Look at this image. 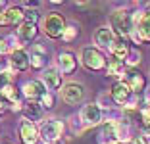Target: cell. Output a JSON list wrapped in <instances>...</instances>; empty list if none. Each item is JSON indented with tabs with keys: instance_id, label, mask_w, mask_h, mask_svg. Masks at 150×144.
I'll use <instances>...</instances> for the list:
<instances>
[{
	"instance_id": "2",
	"label": "cell",
	"mask_w": 150,
	"mask_h": 144,
	"mask_svg": "<svg viewBox=\"0 0 150 144\" xmlns=\"http://www.w3.org/2000/svg\"><path fill=\"white\" fill-rule=\"evenodd\" d=\"M81 61H83V66L87 67L88 71H100V69H104V67H108L104 54L94 46L83 48V52H81Z\"/></svg>"
},
{
	"instance_id": "24",
	"label": "cell",
	"mask_w": 150,
	"mask_h": 144,
	"mask_svg": "<svg viewBox=\"0 0 150 144\" xmlns=\"http://www.w3.org/2000/svg\"><path fill=\"white\" fill-rule=\"evenodd\" d=\"M77 35H79V25H75V23H67L66 31H64V35H62V40L71 42V40H73Z\"/></svg>"
},
{
	"instance_id": "20",
	"label": "cell",
	"mask_w": 150,
	"mask_h": 144,
	"mask_svg": "<svg viewBox=\"0 0 150 144\" xmlns=\"http://www.w3.org/2000/svg\"><path fill=\"white\" fill-rule=\"evenodd\" d=\"M135 138L131 133V125H129V121H119L117 125H115V140L117 142H131V140Z\"/></svg>"
},
{
	"instance_id": "32",
	"label": "cell",
	"mask_w": 150,
	"mask_h": 144,
	"mask_svg": "<svg viewBox=\"0 0 150 144\" xmlns=\"http://www.w3.org/2000/svg\"><path fill=\"white\" fill-rule=\"evenodd\" d=\"M4 112H6V102H4V100H0V115L4 114Z\"/></svg>"
},
{
	"instance_id": "33",
	"label": "cell",
	"mask_w": 150,
	"mask_h": 144,
	"mask_svg": "<svg viewBox=\"0 0 150 144\" xmlns=\"http://www.w3.org/2000/svg\"><path fill=\"white\" fill-rule=\"evenodd\" d=\"M4 8H6V2H4V0H0V12H4Z\"/></svg>"
},
{
	"instance_id": "16",
	"label": "cell",
	"mask_w": 150,
	"mask_h": 144,
	"mask_svg": "<svg viewBox=\"0 0 150 144\" xmlns=\"http://www.w3.org/2000/svg\"><path fill=\"white\" fill-rule=\"evenodd\" d=\"M110 52H112V56H114V60L125 61V60H127V56L131 54V46H129L127 39H119V37H117Z\"/></svg>"
},
{
	"instance_id": "34",
	"label": "cell",
	"mask_w": 150,
	"mask_h": 144,
	"mask_svg": "<svg viewBox=\"0 0 150 144\" xmlns=\"http://www.w3.org/2000/svg\"><path fill=\"white\" fill-rule=\"evenodd\" d=\"M108 144H121V142H117V140H112V142H108Z\"/></svg>"
},
{
	"instance_id": "13",
	"label": "cell",
	"mask_w": 150,
	"mask_h": 144,
	"mask_svg": "<svg viewBox=\"0 0 150 144\" xmlns=\"http://www.w3.org/2000/svg\"><path fill=\"white\" fill-rule=\"evenodd\" d=\"M58 69H60L62 75H71L77 69V56L73 52H69V50L60 52V56H58Z\"/></svg>"
},
{
	"instance_id": "18",
	"label": "cell",
	"mask_w": 150,
	"mask_h": 144,
	"mask_svg": "<svg viewBox=\"0 0 150 144\" xmlns=\"http://www.w3.org/2000/svg\"><path fill=\"white\" fill-rule=\"evenodd\" d=\"M6 12V18H8V23L10 25H21L23 21H25V10L21 8V6H8V8L4 10Z\"/></svg>"
},
{
	"instance_id": "5",
	"label": "cell",
	"mask_w": 150,
	"mask_h": 144,
	"mask_svg": "<svg viewBox=\"0 0 150 144\" xmlns=\"http://www.w3.org/2000/svg\"><path fill=\"white\" fill-rule=\"evenodd\" d=\"M79 119L85 123V125L93 127V125H100L102 119H104V109L96 104V102H91V104H85L81 108Z\"/></svg>"
},
{
	"instance_id": "8",
	"label": "cell",
	"mask_w": 150,
	"mask_h": 144,
	"mask_svg": "<svg viewBox=\"0 0 150 144\" xmlns=\"http://www.w3.org/2000/svg\"><path fill=\"white\" fill-rule=\"evenodd\" d=\"M93 39H94V42H96L98 48L112 50V46H114V42H115V39H117V35L114 33V29H112V27L102 25V27H98V29L94 31Z\"/></svg>"
},
{
	"instance_id": "10",
	"label": "cell",
	"mask_w": 150,
	"mask_h": 144,
	"mask_svg": "<svg viewBox=\"0 0 150 144\" xmlns=\"http://www.w3.org/2000/svg\"><path fill=\"white\" fill-rule=\"evenodd\" d=\"M123 81L133 90V94H142V92L146 90V79H144V75H142L141 71H137V69H127Z\"/></svg>"
},
{
	"instance_id": "27",
	"label": "cell",
	"mask_w": 150,
	"mask_h": 144,
	"mask_svg": "<svg viewBox=\"0 0 150 144\" xmlns=\"http://www.w3.org/2000/svg\"><path fill=\"white\" fill-rule=\"evenodd\" d=\"M37 21H39V10H25V21L23 23L37 25Z\"/></svg>"
},
{
	"instance_id": "29",
	"label": "cell",
	"mask_w": 150,
	"mask_h": 144,
	"mask_svg": "<svg viewBox=\"0 0 150 144\" xmlns=\"http://www.w3.org/2000/svg\"><path fill=\"white\" fill-rule=\"evenodd\" d=\"M131 144H150V138L144 136V135H137L135 138L131 140Z\"/></svg>"
},
{
	"instance_id": "4",
	"label": "cell",
	"mask_w": 150,
	"mask_h": 144,
	"mask_svg": "<svg viewBox=\"0 0 150 144\" xmlns=\"http://www.w3.org/2000/svg\"><path fill=\"white\" fill-rule=\"evenodd\" d=\"M66 27H67L66 19H64V16H60L58 12L48 13V16H46V19H44V23H42L44 33H46L50 39H60V37L64 35Z\"/></svg>"
},
{
	"instance_id": "7",
	"label": "cell",
	"mask_w": 150,
	"mask_h": 144,
	"mask_svg": "<svg viewBox=\"0 0 150 144\" xmlns=\"http://www.w3.org/2000/svg\"><path fill=\"white\" fill-rule=\"evenodd\" d=\"M21 92H23V96L27 98V102H39L48 90H46V87H44L40 81L31 79V81H25V83H23Z\"/></svg>"
},
{
	"instance_id": "11",
	"label": "cell",
	"mask_w": 150,
	"mask_h": 144,
	"mask_svg": "<svg viewBox=\"0 0 150 144\" xmlns=\"http://www.w3.org/2000/svg\"><path fill=\"white\" fill-rule=\"evenodd\" d=\"M62 77L64 75L60 73L58 67H46L40 75V83L46 87V90H58L62 87Z\"/></svg>"
},
{
	"instance_id": "9",
	"label": "cell",
	"mask_w": 150,
	"mask_h": 144,
	"mask_svg": "<svg viewBox=\"0 0 150 144\" xmlns=\"http://www.w3.org/2000/svg\"><path fill=\"white\" fill-rule=\"evenodd\" d=\"M19 138L23 144H37L40 140V129L33 121L23 119L19 123Z\"/></svg>"
},
{
	"instance_id": "17",
	"label": "cell",
	"mask_w": 150,
	"mask_h": 144,
	"mask_svg": "<svg viewBox=\"0 0 150 144\" xmlns=\"http://www.w3.org/2000/svg\"><path fill=\"white\" fill-rule=\"evenodd\" d=\"M37 35H39V29H37V25H31V23H21V25L18 27V39L21 40L23 44L35 40Z\"/></svg>"
},
{
	"instance_id": "21",
	"label": "cell",
	"mask_w": 150,
	"mask_h": 144,
	"mask_svg": "<svg viewBox=\"0 0 150 144\" xmlns=\"http://www.w3.org/2000/svg\"><path fill=\"white\" fill-rule=\"evenodd\" d=\"M108 73L123 81L125 73H127V66H125V61H119V60H114V58H112V60L108 61Z\"/></svg>"
},
{
	"instance_id": "19",
	"label": "cell",
	"mask_w": 150,
	"mask_h": 144,
	"mask_svg": "<svg viewBox=\"0 0 150 144\" xmlns=\"http://www.w3.org/2000/svg\"><path fill=\"white\" fill-rule=\"evenodd\" d=\"M23 115H25L27 121H39L42 117V108H40L39 102H27L23 104Z\"/></svg>"
},
{
	"instance_id": "3",
	"label": "cell",
	"mask_w": 150,
	"mask_h": 144,
	"mask_svg": "<svg viewBox=\"0 0 150 144\" xmlns=\"http://www.w3.org/2000/svg\"><path fill=\"white\" fill-rule=\"evenodd\" d=\"M64 133V123L58 119H46L40 125V140L44 144H56Z\"/></svg>"
},
{
	"instance_id": "22",
	"label": "cell",
	"mask_w": 150,
	"mask_h": 144,
	"mask_svg": "<svg viewBox=\"0 0 150 144\" xmlns=\"http://www.w3.org/2000/svg\"><path fill=\"white\" fill-rule=\"evenodd\" d=\"M0 96L6 98V100H10L12 104H13V102H18V90H16V85H13V83L0 85Z\"/></svg>"
},
{
	"instance_id": "31",
	"label": "cell",
	"mask_w": 150,
	"mask_h": 144,
	"mask_svg": "<svg viewBox=\"0 0 150 144\" xmlns=\"http://www.w3.org/2000/svg\"><path fill=\"white\" fill-rule=\"evenodd\" d=\"M0 25H10L8 18H6V12H0Z\"/></svg>"
},
{
	"instance_id": "25",
	"label": "cell",
	"mask_w": 150,
	"mask_h": 144,
	"mask_svg": "<svg viewBox=\"0 0 150 144\" xmlns=\"http://www.w3.org/2000/svg\"><path fill=\"white\" fill-rule=\"evenodd\" d=\"M39 104H40V108L42 109H52L54 106H56V96H54V92H46V94L42 96V98H40L39 100Z\"/></svg>"
},
{
	"instance_id": "30",
	"label": "cell",
	"mask_w": 150,
	"mask_h": 144,
	"mask_svg": "<svg viewBox=\"0 0 150 144\" xmlns=\"http://www.w3.org/2000/svg\"><path fill=\"white\" fill-rule=\"evenodd\" d=\"M8 52V44H6V37H0V58Z\"/></svg>"
},
{
	"instance_id": "12",
	"label": "cell",
	"mask_w": 150,
	"mask_h": 144,
	"mask_svg": "<svg viewBox=\"0 0 150 144\" xmlns=\"http://www.w3.org/2000/svg\"><path fill=\"white\" fill-rule=\"evenodd\" d=\"M131 98H133V90L127 87L125 81H117V83L112 87V100H114L115 104H119V106L125 108Z\"/></svg>"
},
{
	"instance_id": "28",
	"label": "cell",
	"mask_w": 150,
	"mask_h": 144,
	"mask_svg": "<svg viewBox=\"0 0 150 144\" xmlns=\"http://www.w3.org/2000/svg\"><path fill=\"white\" fill-rule=\"evenodd\" d=\"M141 121L144 123V125L150 123V104H142V108H141Z\"/></svg>"
},
{
	"instance_id": "6",
	"label": "cell",
	"mask_w": 150,
	"mask_h": 144,
	"mask_svg": "<svg viewBox=\"0 0 150 144\" xmlns=\"http://www.w3.org/2000/svg\"><path fill=\"white\" fill-rule=\"evenodd\" d=\"M85 98V87L81 83H66L62 87V100L69 106L81 104Z\"/></svg>"
},
{
	"instance_id": "14",
	"label": "cell",
	"mask_w": 150,
	"mask_h": 144,
	"mask_svg": "<svg viewBox=\"0 0 150 144\" xmlns=\"http://www.w3.org/2000/svg\"><path fill=\"white\" fill-rule=\"evenodd\" d=\"M29 60H31V67L33 69H44L46 67V48L42 44H33L31 52H29Z\"/></svg>"
},
{
	"instance_id": "1",
	"label": "cell",
	"mask_w": 150,
	"mask_h": 144,
	"mask_svg": "<svg viewBox=\"0 0 150 144\" xmlns=\"http://www.w3.org/2000/svg\"><path fill=\"white\" fill-rule=\"evenodd\" d=\"M110 27L114 29V33L119 37V39H127L129 35L133 33V19L131 13L127 12L125 8H117L110 13Z\"/></svg>"
},
{
	"instance_id": "15",
	"label": "cell",
	"mask_w": 150,
	"mask_h": 144,
	"mask_svg": "<svg viewBox=\"0 0 150 144\" xmlns=\"http://www.w3.org/2000/svg\"><path fill=\"white\" fill-rule=\"evenodd\" d=\"M10 66L16 71H25L31 66V60H29V52L27 50H16V52L10 54Z\"/></svg>"
},
{
	"instance_id": "23",
	"label": "cell",
	"mask_w": 150,
	"mask_h": 144,
	"mask_svg": "<svg viewBox=\"0 0 150 144\" xmlns=\"http://www.w3.org/2000/svg\"><path fill=\"white\" fill-rule=\"evenodd\" d=\"M137 31H139V35H141V39L144 42H150V12L144 13V19L139 23Z\"/></svg>"
},
{
	"instance_id": "26",
	"label": "cell",
	"mask_w": 150,
	"mask_h": 144,
	"mask_svg": "<svg viewBox=\"0 0 150 144\" xmlns=\"http://www.w3.org/2000/svg\"><path fill=\"white\" fill-rule=\"evenodd\" d=\"M142 60L141 52L139 50H131V54L127 56V60H125V66H127V69H135V66H139Z\"/></svg>"
}]
</instances>
